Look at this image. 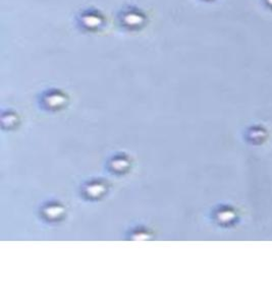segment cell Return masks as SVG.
Listing matches in <instances>:
<instances>
[{
  "instance_id": "1",
  "label": "cell",
  "mask_w": 272,
  "mask_h": 305,
  "mask_svg": "<svg viewBox=\"0 0 272 305\" xmlns=\"http://www.w3.org/2000/svg\"><path fill=\"white\" fill-rule=\"evenodd\" d=\"M102 21V16H99L98 12H95L93 14L90 11H87L81 16L80 24H82V26L87 28L88 30H92L97 29L99 26H101Z\"/></svg>"
}]
</instances>
